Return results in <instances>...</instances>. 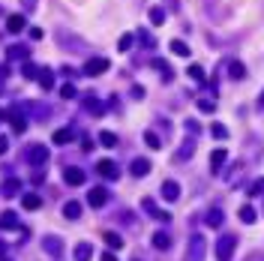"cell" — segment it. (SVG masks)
<instances>
[{
    "label": "cell",
    "instance_id": "obj_1",
    "mask_svg": "<svg viewBox=\"0 0 264 261\" xmlns=\"http://www.w3.org/2000/svg\"><path fill=\"white\" fill-rule=\"evenodd\" d=\"M234 249H237V237H222V240L216 243V258L228 261L231 255H234Z\"/></svg>",
    "mask_w": 264,
    "mask_h": 261
},
{
    "label": "cell",
    "instance_id": "obj_2",
    "mask_svg": "<svg viewBox=\"0 0 264 261\" xmlns=\"http://www.w3.org/2000/svg\"><path fill=\"white\" fill-rule=\"evenodd\" d=\"M201 255H204V237H192V240H189L186 261H201Z\"/></svg>",
    "mask_w": 264,
    "mask_h": 261
},
{
    "label": "cell",
    "instance_id": "obj_3",
    "mask_svg": "<svg viewBox=\"0 0 264 261\" xmlns=\"http://www.w3.org/2000/svg\"><path fill=\"white\" fill-rule=\"evenodd\" d=\"M105 69H108V60H105V57H90V60L84 63V72H87V75H102Z\"/></svg>",
    "mask_w": 264,
    "mask_h": 261
},
{
    "label": "cell",
    "instance_id": "obj_4",
    "mask_svg": "<svg viewBox=\"0 0 264 261\" xmlns=\"http://www.w3.org/2000/svg\"><path fill=\"white\" fill-rule=\"evenodd\" d=\"M225 159H228V150H225V147L213 150V153H210V171H213V174H219V168L225 165Z\"/></svg>",
    "mask_w": 264,
    "mask_h": 261
},
{
    "label": "cell",
    "instance_id": "obj_5",
    "mask_svg": "<svg viewBox=\"0 0 264 261\" xmlns=\"http://www.w3.org/2000/svg\"><path fill=\"white\" fill-rule=\"evenodd\" d=\"M27 159H30V165H42L45 159H48V147H45V144H36V147H30Z\"/></svg>",
    "mask_w": 264,
    "mask_h": 261
},
{
    "label": "cell",
    "instance_id": "obj_6",
    "mask_svg": "<svg viewBox=\"0 0 264 261\" xmlns=\"http://www.w3.org/2000/svg\"><path fill=\"white\" fill-rule=\"evenodd\" d=\"M63 180L69 183V186H81V183H84V171H81V168H66Z\"/></svg>",
    "mask_w": 264,
    "mask_h": 261
},
{
    "label": "cell",
    "instance_id": "obj_7",
    "mask_svg": "<svg viewBox=\"0 0 264 261\" xmlns=\"http://www.w3.org/2000/svg\"><path fill=\"white\" fill-rule=\"evenodd\" d=\"M162 198L165 201H177V198H180V186H177L174 180H165L162 183Z\"/></svg>",
    "mask_w": 264,
    "mask_h": 261
},
{
    "label": "cell",
    "instance_id": "obj_8",
    "mask_svg": "<svg viewBox=\"0 0 264 261\" xmlns=\"http://www.w3.org/2000/svg\"><path fill=\"white\" fill-rule=\"evenodd\" d=\"M87 201H90V207H102V204L108 201V192H105L102 186H96V189H90V195H87Z\"/></svg>",
    "mask_w": 264,
    "mask_h": 261
},
{
    "label": "cell",
    "instance_id": "obj_9",
    "mask_svg": "<svg viewBox=\"0 0 264 261\" xmlns=\"http://www.w3.org/2000/svg\"><path fill=\"white\" fill-rule=\"evenodd\" d=\"M24 24H27L24 15H9V18H6V30L9 33H21L24 30Z\"/></svg>",
    "mask_w": 264,
    "mask_h": 261
},
{
    "label": "cell",
    "instance_id": "obj_10",
    "mask_svg": "<svg viewBox=\"0 0 264 261\" xmlns=\"http://www.w3.org/2000/svg\"><path fill=\"white\" fill-rule=\"evenodd\" d=\"M96 171H99V174H105V177H111V180L117 177V165L111 162V159H102V162L96 165Z\"/></svg>",
    "mask_w": 264,
    "mask_h": 261
},
{
    "label": "cell",
    "instance_id": "obj_11",
    "mask_svg": "<svg viewBox=\"0 0 264 261\" xmlns=\"http://www.w3.org/2000/svg\"><path fill=\"white\" fill-rule=\"evenodd\" d=\"M228 75L234 81H240V78H246V66L240 63V60H231L228 63Z\"/></svg>",
    "mask_w": 264,
    "mask_h": 261
},
{
    "label": "cell",
    "instance_id": "obj_12",
    "mask_svg": "<svg viewBox=\"0 0 264 261\" xmlns=\"http://www.w3.org/2000/svg\"><path fill=\"white\" fill-rule=\"evenodd\" d=\"M171 51H174L177 57H189V45H186L183 39H171Z\"/></svg>",
    "mask_w": 264,
    "mask_h": 261
},
{
    "label": "cell",
    "instance_id": "obj_13",
    "mask_svg": "<svg viewBox=\"0 0 264 261\" xmlns=\"http://www.w3.org/2000/svg\"><path fill=\"white\" fill-rule=\"evenodd\" d=\"M39 84H42L45 90L54 87V75H51V69H39Z\"/></svg>",
    "mask_w": 264,
    "mask_h": 261
},
{
    "label": "cell",
    "instance_id": "obj_14",
    "mask_svg": "<svg viewBox=\"0 0 264 261\" xmlns=\"http://www.w3.org/2000/svg\"><path fill=\"white\" fill-rule=\"evenodd\" d=\"M240 222H246V225H252V222H255V207H249V204H243V207H240Z\"/></svg>",
    "mask_w": 264,
    "mask_h": 261
},
{
    "label": "cell",
    "instance_id": "obj_15",
    "mask_svg": "<svg viewBox=\"0 0 264 261\" xmlns=\"http://www.w3.org/2000/svg\"><path fill=\"white\" fill-rule=\"evenodd\" d=\"M105 243H108L111 249H120V246H123V237H120L117 231H105Z\"/></svg>",
    "mask_w": 264,
    "mask_h": 261
},
{
    "label": "cell",
    "instance_id": "obj_16",
    "mask_svg": "<svg viewBox=\"0 0 264 261\" xmlns=\"http://www.w3.org/2000/svg\"><path fill=\"white\" fill-rule=\"evenodd\" d=\"M147 171H150V162H147V159H135V162H132V174H135V177H144Z\"/></svg>",
    "mask_w": 264,
    "mask_h": 261
},
{
    "label": "cell",
    "instance_id": "obj_17",
    "mask_svg": "<svg viewBox=\"0 0 264 261\" xmlns=\"http://www.w3.org/2000/svg\"><path fill=\"white\" fill-rule=\"evenodd\" d=\"M153 246H156V249H168V246H171V237H168L165 231H156V234H153Z\"/></svg>",
    "mask_w": 264,
    "mask_h": 261
},
{
    "label": "cell",
    "instance_id": "obj_18",
    "mask_svg": "<svg viewBox=\"0 0 264 261\" xmlns=\"http://www.w3.org/2000/svg\"><path fill=\"white\" fill-rule=\"evenodd\" d=\"M99 144H102V147H114V144H117V135H114V132H99Z\"/></svg>",
    "mask_w": 264,
    "mask_h": 261
},
{
    "label": "cell",
    "instance_id": "obj_19",
    "mask_svg": "<svg viewBox=\"0 0 264 261\" xmlns=\"http://www.w3.org/2000/svg\"><path fill=\"white\" fill-rule=\"evenodd\" d=\"M63 213L69 216V219H78V216H81V204H78V201H69V204L63 207Z\"/></svg>",
    "mask_w": 264,
    "mask_h": 261
},
{
    "label": "cell",
    "instance_id": "obj_20",
    "mask_svg": "<svg viewBox=\"0 0 264 261\" xmlns=\"http://www.w3.org/2000/svg\"><path fill=\"white\" fill-rule=\"evenodd\" d=\"M0 225H3V229H18V219H15V213H9V210H6V213L0 216Z\"/></svg>",
    "mask_w": 264,
    "mask_h": 261
},
{
    "label": "cell",
    "instance_id": "obj_21",
    "mask_svg": "<svg viewBox=\"0 0 264 261\" xmlns=\"http://www.w3.org/2000/svg\"><path fill=\"white\" fill-rule=\"evenodd\" d=\"M207 225H210V229H219V225H222V210H210V213H207Z\"/></svg>",
    "mask_w": 264,
    "mask_h": 261
},
{
    "label": "cell",
    "instance_id": "obj_22",
    "mask_svg": "<svg viewBox=\"0 0 264 261\" xmlns=\"http://www.w3.org/2000/svg\"><path fill=\"white\" fill-rule=\"evenodd\" d=\"M66 141H72V129H57L54 132V144H66Z\"/></svg>",
    "mask_w": 264,
    "mask_h": 261
},
{
    "label": "cell",
    "instance_id": "obj_23",
    "mask_svg": "<svg viewBox=\"0 0 264 261\" xmlns=\"http://www.w3.org/2000/svg\"><path fill=\"white\" fill-rule=\"evenodd\" d=\"M87 258H90V246H87V243L75 246V261H87Z\"/></svg>",
    "mask_w": 264,
    "mask_h": 261
},
{
    "label": "cell",
    "instance_id": "obj_24",
    "mask_svg": "<svg viewBox=\"0 0 264 261\" xmlns=\"http://www.w3.org/2000/svg\"><path fill=\"white\" fill-rule=\"evenodd\" d=\"M144 141H147V147H153V150H159V147H162L156 132H144Z\"/></svg>",
    "mask_w": 264,
    "mask_h": 261
},
{
    "label": "cell",
    "instance_id": "obj_25",
    "mask_svg": "<svg viewBox=\"0 0 264 261\" xmlns=\"http://www.w3.org/2000/svg\"><path fill=\"white\" fill-rule=\"evenodd\" d=\"M186 72H189V78H192V81H204V69H201L198 63H192Z\"/></svg>",
    "mask_w": 264,
    "mask_h": 261
},
{
    "label": "cell",
    "instance_id": "obj_26",
    "mask_svg": "<svg viewBox=\"0 0 264 261\" xmlns=\"http://www.w3.org/2000/svg\"><path fill=\"white\" fill-rule=\"evenodd\" d=\"M210 132H213V138H219V141H222V138H228V129H225L222 123H213V126H210Z\"/></svg>",
    "mask_w": 264,
    "mask_h": 261
},
{
    "label": "cell",
    "instance_id": "obj_27",
    "mask_svg": "<svg viewBox=\"0 0 264 261\" xmlns=\"http://www.w3.org/2000/svg\"><path fill=\"white\" fill-rule=\"evenodd\" d=\"M150 21H153V24H162V21H165V12L159 9V6H153V9H150Z\"/></svg>",
    "mask_w": 264,
    "mask_h": 261
},
{
    "label": "cell",
    "instance_id": "obj_28",
    "mask_svg": "<svg viewBox=\"0 0 264 261\" xmlns=\"http://www.w3.org/2000/svg\"><path fill=\"white\" fill-rule=\"evenodd\" d=\"M21 204H24L27 210H36V207H39L42 201H39V195H24V201H21Z\"/></svg>",
    "mask_w": 264,
    "mask_h": 261
},
{
    "label": "cell",
    "instance_id": "obj_29",
    "mask_svg": "<svg viewBox=\"0 0 264 261\" xmlns=\"http://www.w3.org/2000/svg\"><path fill=\"white\" fill-rule=\"evenodd\" d=\"M84 105H87V108H90V111H96V114H102V111H105V105H99L96 99H90V96L84 99Z\"/></svg>",
    "mask_w": 264,
    "mask_h": 261
},
{
    "label": "cell",
    "instance_id": "obj_30",
    "mask_svg": "<svg viewBox=\"0 0 264 261\" xmlns=\"http://www.w3.org/2000/svg\"><path fill=\"white\" fill-rule=\"evenodd\" d=\"M261 192H264V177H258V180L249 186V195H261Z\"/></svg>",
    "mask_w": 264,
    "mask_h": 261
},
{
    "label": "cell",
    "instance_id": "obj_31",
    "mask_svg": "<svg viewBox=\"0 0 264 261\" xmlns=\"http://www.w3.org/2000/svg\"><path fill=\"white\" fill-rule=\"evenodd\" d=\"M198 108H201L204 114H210V111L216 108V102H210V99H198Z\"/></svg>",
    "mask_w": 264,
    "mask_h": 261
},
{
    "label": "cell",
    "instance_id": "obj_32",
    "mask_svg": "<svg viewBox=\"0 0 264 261\" xmlns=\"http://www.w3.org/2000/svg\"><path fill=\"white\" fill-rule=\"evenodd\" d=\"M132 48V33H126V36H120V51H129Z\"/></svg>",
    "mask_w": 264,
    "mask_h": 261
},
{
    "label": "cell",
    "instance_id": "obj_33",
    "mask_svg": "<svg viewBox=\"0 0 264 261\" xmlns=\"http://www.w3.org/2000/svg\"><path fill=\"white\" fill-rule=\"evenodd\" d=\"M9 57H27V48H21V45H12Z\"/></svg>",
    "mask_w": 264,
    "mask_h": 261
},
{
    "label": "cell",
    "instance_id": "obj_34",
    "mask_svg": "<svg viewBox=\"0 0 264 261\" xmlns=\"http://www.w3.org/2000/svg\"><path fill=\"white\" fill-rule=\"evenodd\" d=\"M60 96L72 99V96H75V87H72V84H63V87H60Z\"/></svg>",
    "mask_w": 264,
    "mask_h": 261
},
{
    "label": "cell",
    "instance_id": "obj_35",
    "mask_svg": "<svg viewBox=\"0 0 264 261\" xmlns=\"http://www.w3.org/2000/svg\"><path fill=\"white\" fill-rule=\"evenodd\" d=\"M24 78H39V69H36V66H24Z\"/></svg>",
    "mask_w": 264,
    "mask_h": 261
},
{
    "label": "cell",
    "instance_id": "obj_36",
    "mask_svg": "<svg viewBox=\"0 0 264 261\" xmlns=\"http://www.w3.org/2000/svg\"><path fill=\"white\" fill-rule=\"evenodd\" d=\"M15 189H18V180H15V177H12V180H9V183H6V195H15Z\"/></svg>",
    "mask_w": 264,
    "mask_h": 261
},
{
    "label": "cell",
    "instance_id": "obj_37",
    "mask_svg": "<svg viewBox=\"0 0 264 261\" xmlns=\"http://www.w3.org/2000/svg\"><path fill=\"white\" fill-rule=\"evenodd\" d=\"M9 150V141H6V135H0V153H6Z\"/></svg>",
    "mask_w": 264,
    "mask_h": 261
},
{
    "label": "cell",
    "instance_id": "obj_38",
    "mask_svg": "<svg viewBox=\"0 0 264 261\" xmlns=\"http://www.w3.org/2000/svg\"><path fill=\"white\" fill-rule=\"evenodd\" d=\"M102 261H114V258H111V255H102Z\"/></svg>",
    "mask_w": 264,
    "mask_h": 261
},
{
    "label": "cell",
    "instance_id": "obj_39",
    "mask_svg": "<svg viewBox=\"0 0 264 261\" xmlns=\"http://www.w3.org/2000/svg\"><path fill=\"white\" fill-rule=\"evenodd\" d=\"M258 105H261V108H264V93H261V102H258Z\"/></svg>",
    "mask_w": 264,
    "mask_h": 261
}]
</instances>
